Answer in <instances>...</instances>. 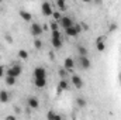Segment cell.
Segmentation results:
<instances>
[{"mask_svg":"<svg viewBox=\"0 0 121 120\" xmlns=\"http://www.w3.org/2000/svg\"><path fill=\"white\" fill-rule=\"evenodd\" d=\"M21 71H23V68H21L20 64H13L10 68H7V75H9V76H13V78L17 79V78L21 75Z\"/></svg>","mask_w":121,"mask_h":120,"instance_id":"obj_1","label":"cell"},{"mask_svg":"<svg viewBox=\"0 0 121 120\" xmlns=\"http://www.w3.org/2000/svg\"><path fill=\"white\" fill-rule=\"evenodd\" d=\"M80 32H82V27H80V24H76V23L72 27H69V28L65 30V34L68 37H78Z\"/></svg>","mask_w":121,"mask_h":120,"instance_id":"obj_2","label":"cell"},{"mask_svg":"<svg viewBox=\"0 0 121 120\" xmlns=\"http://www.w3.org/2000/svg\"><path fill=\"white\" fill-rule=\"evenodd\" d=\"M58 24H59V27H62L63 30H66V28L72 27V26L75 24V21H73V18L69 17V16H62V18L58 21Z\"/></svg>","mask_w":121,"mask_h":120,"instance_id":"obj_3","label":"cell"},{"mask_svg":"<svg viewBox=\"0 0 121 120\" xmlns=\"http://www.w3.org/2000/svg\"><path fill=\"white\" fill-rule=\"evenodd\" d=\"M31 34L35 37V38H38L42 32H44V27L39 24V23H31Z\"/></svg>","mask_w":121,"mask_h":120,"instance_id":"obj_4","label":"cell"},{"mask_svg":"<svg viewBox=\"0 0 121 120\" xmlns=\"http://www.w3.org/2000/svg\"><path fill=\"white\" fill-rule=\"evenodd\" d=\"M41 11H42V14H44L45 17L52 16V13H54V10H52V4H51L49 1H44L42 6H41Z\"/></svg>","mask_w":121,"mask_h":120,"instance_id":"obj_5","label":"cell"},{"mask_svg":"<svg viewBox=\"0 0 121 120\" xmlns=\"http://www.w3.org/2000/svg\"><path fill=\"white\" fill-rule=\"evenodd\" d=\"M37 78H39V79H47V71H45L44 66H37V68L34 69V79H37Z\"/></svg>","mask_w":121,"mask_h":120,"instance_id":"obj_6","label":"cell"},{"mask_svg":"<svg viewBox=\"0 0 121 120\" xmlns=\"http://www.w3.org/2000/svg\"><path fill=\"white\" fill-rule=\"evenodd\" d=\"M75 66H76V62H75V60H73L72 57H68L66 60L63 61V68H65L68 72H72V71L75 69Z\"/></svg>","mask_w":121,"mask_h":120,"instance_id":"obj_7","label":"cell"},{"mask_svg":"<svg viewBox=\"0 0 121 120\" xmlns=\"http://www.w3.org/2000/svg\"><path fill=\"white\" fill-rule=\"evenodd\" d=\"M96 48L100 52H103L106 50V35H101V37H99L96 40Z\"/></svg>","mask_w":121,"mask_h":120,"instance_id":"obj_8","label":"cell"},{"mask_svg":"<svg viewBox=\"0 0 121 120\" xmlns=\"http://www.w3.org/2000/svg\"><path fill=\"white\" fill-rule=\"evenodd\" d=\"M78 62H79L80 68L85 69V71H87L90 68V61H89L87 57H78Z\"/></svg>","mask_w":121,"mask_h":120,"instance_id":"obj_9","label":"cell"},{"mask_svg":"<svg viewBox=\"0 0 121 120\" xmlns=\"http://www.w3.org/2000/svg\"><path fill=\"white\" fill-rule=\"evenodd\" d=\"M72 85L76 89H82L83 88V79L79 75H72Z\"/></svg>","mask_w":121,"mask_h":120,"instance_id":"obj_10","label":"cell"},{"mask_svg":"<svg viewBox=\"0 0 121 120\" xmlns=\"http://www.w3.org/2000/svg\"><path fill=\"white\" fill-rule=\"evenodd\" d=\"M27 105L30 106L31 109H38V107H39V102H38V99L34 97V96H31V97L27 99Z\"/></svg>","mask_w":121,"mask_h":120,"instance_id":"obj_11","label":"cell"},{"mask_svg":"<svg viewBox=\"0 0 121 120\" xmlns=\"http://www.w3.org/2000/svg\"><path fill=\"white\" fill-rule=\"evenodd\" d=\"M0 102L1 103H9L10 102V95H9V92L4 89L0 90Z\"/></svg>","mask_w":121,"mask_h":120,"instance_id":"obj_12","label":"cell"},{"mask_svg":"<svg viewBox=\"0 0 121 120\" xmlns=\"http://www.w3.org/2000/svg\"><path fill=\"white\" fill-rule=\"evenodd\" d=\"M20 17L26 21V23H30L31 20H32V16H31V13L28 11H26V10H20Z\"/></svg>","mask_w":121,"mask_h":120,"instance_id":"obj_13","label":"cell"},{"mask_svg":"<svg viewBox=\"0 0 121 120\" xmlns=\"http://www.w3.org/2000/svg\"><path fill=\"white\" fill-rule=\"evenodd\" d=\"M66 89H68V81L66 79H60L59 83H58V88H56L58 93H60L62 90H66Z\"/></svg>","mask_w":121,"mask_h":120,"instance_id":"obj_14","label":"cell"},{"mask_svg":"<svg viewBox=\"0 0 121 120\" xmlns=\"http://www.w3.org/2000/svg\"><path fill=\"white\" fill-rule=\"evenodd\" d=\"M4 82H6V85H9V86H14V85H16V82H17V79H16V78H13V76L6 75V76H4Z\"/></svg>","mask_w":121,"mask_h":120,"instance_id":"obj_15","label":"cell"},{"mask_svg":"<svg viewBox=\"0 0 121 120\" xmlns=\"http://www.w3.org/2000/svg\"><path fill=\"white\" fill-rule=\"evenodd\" d=\"M78 52H79V57H87V48L85 45H78Z\"/></svg>","mask_w":121,"mask_h":120,"instance_id":"obj_16","label":"cell"},{"mask_svg":"<svg viewBox=\"0 0 121 120\" xmlns=\"http://www.w3.org/2000/svg\"><path fill=\"white\" fill-rule=\"evenodd\" d=\"M34 83H35L37 88H44V86L47 85V79H39V78H37V79H34Z\"/></svg>","mask_w":121,"mask_h":120,"instance_id":"obj_17","label":"cell"},{"mask_svg":"<svg viewBox=\"0 0 121 120\" xmlns=\"http://www.w3.org/2000/svg\"><path fill=\"white\" fill-rule=\"evenodd\" d=\"M62 40H55V38H52V45H54V48L55 50H59V48H62Z\"/></svg>","mask_w":121,"mask_h":120,"instance_id":"obj_18","label":"cell"},{"mask_svg":"<svg viewBox=\"0 0 121 120\" xmlns=\"http://www.w3.org/2000/svg\"><path fill=\"white\" fill-rule=\"evenodd\" d=\"M18 57H20L21 60H27V58H28V52H27L26 50H20V51H18Z\"/></svg>","mask_w":121,"mask_h":120,"instance_id":"obj_19","label":"cell"},{"mask_svg":"<svg viewBox=\"0 0 121 120\" xmlns=\"http://www.w3.org/2000/svg\"><path fill=\"white\" fill-rule=\"evenodd\" d=\"M52 17H54V20H55V21L58 23L60 18H62V14H60L59 10H56V11H54V13H52Z\"/></svg>","mask_w":121,"mask_h":120,"instance_id":"obj_20","label":"cell"},{"mask_svg":"<svg viewBox=\"0 0 121 120\" xmlns=\"http://www.w3.org/2000/svg\"><path fill=\"white\" fill-rule=\"evenodd\" d=\"M56 6L59 7V11H63V10L66 9V3H65L63 0H58V1H56Z\"/></svg>","mask_w":121,"mask_h":120,"instance_id":"obj_21","label":"cell"},{"mask_svg":"<svg viewBox=\"0 0 121 120\" xmlns=\"http://www.w3.org/2000/svg\"><path fill=\"white\" fill-rule=\"evenodd\" d=\"M76 103H78L79 107H85V106H86V100H85L83 97H78V99H76Z\"/></svg>","mask_w":121,"mask_h":120,"instance_id":"obj_22","label":"cell"},{"mask_svg":"<svg viewBox=\"0 0 121 120\" xmlns=\"http://www.w3.org/2000/svg\"><path fill=\"white\" fill-rule=\"evenodd\" d=\"M55 119H56V113L52 112V110H49L47 113V120H55Z\"/></svg>","mask_w":121,"mask_h":120,"instance_id":"obj_23","label":"cell"},{"mask_svg":"<svg viewBox=\"0 0 121 120\" xmlns=\"http://www.w3.org/2000/svg\"><path fill=\"white\" fill-rule=\"evenodd\" d=\"M49 28H51V31H58L59 30V24H58L56 21H52V23L49 24Z\"/></svg>","mask_w":121,"mask_h":120,"instance_id":"obj_24","label":"cell"},{"mask_svg":"<svg viewBox=\"0 0 121 120\" xmlns=\"http://www.w3.org/2000/svg\"><path fill=\"white\" fill-rule=\"evenodd\" d=\"M34 47H35L37 50H41V48H42V41L38 40V38H35V40H34Z\"/></svg>","mask_w":121,"mask_h":120,"instance_id":"obj_25","label":"cell"},{"mask_svg":"<svg viewBox=\"0 0 121 120\" xmlns=\"http://www.w3.org/2000/svg\"><path fill=\"white\" fill-rule=\"evenodd\" d=\"M52 34V38H55V40H62V34H60V31H52L51 32Z\"/></svg>","mask_w":121,"mask_h":120,"instance_id":"obj_26","label":"cell"},{"mask_svg":"<svg viewBox=\"0 0 121 120\" xmlns=\"http://www.w3.org/2000/svg\"><path fill=\"white\" fill-rule=\"evenodd\" d=\"M66 75H68V71H66L65 68H60V69H59V76H60V79H65V78H66Z\"/></svg>","mask_w":121,"mask_h":120,"instance_id":"obj_27","label":"cell"},{"mask_svg":"<svg viewBox=\"0 0 121 120\" xmlns=\"http://www.w3.org/2000/svg\"><path fill=\"white\" fill-rule=\"evenodd\" d=\"M6 74V66L4 65H0V78H3Z\"/></svg>","mask_w":121,"mask_h":120,"instance_id":"obj_28","label":"cell"},{"mask_svg":"<svg viewBox=\"0 0 121 120\" xmlns=\"http://www.w3.org/2000/svg\"><path fill=\"white\" fill-rule=\"evenodd\" d=\"M6 40H7L9 42H11V41H13V38L10 37V34H6Z\"/></svg>","mask_w":121,"mask_h":120,"instance_id":"obj_29","label":"cell"},{"mask_svg":"<svg viewBox=\"0 0 121 120\" xmlns=\"http://www.w3.org/2000/svg\"><path fill=\"white\" fill-rule=\"evenodd\" d=\"M4 120H17V119H16V116H7Z\"/></svg>","mask_w":121,"mask_h":120,"instance_id":"obj_30","label":"cell"},{"mask_svg":"<svg viewBox=\"0 0 121 120\" xmlns=\"http://www.w3.org/2000/svg\"><path fill=\"white\" fill-rule=\"evenodd\" d=\"M14 112H17V113H20V107H18V106H14Z\"/></svg>","mask_w":121,"mask_h":120,"instance_id":"obj_31","label":"cell"},{"mask_svg":"<svg viewBox=\"0 0 121 120\" xmlns=\"http://www.w3.org/2000/svg\"><path fill=\"white\" fill-rule=\"evenodd\" d=\"M55 120H63V119H62V117H60L59 115H56V119H55Z\"/></svg>","mask_w":121,"mask_h":120,"instance_id":"obj_32","label":"cell"},{"mask_svg":"<svg viewBox=\"0 0 121 120\" xmlns=\"http://www.w3.org/2000/svg\"><path fill=\"white\" fill-rule=\"evenodd\" d=\"M120 78H121V76H120Z\"/></svg>","mask_w":121,"mask_h":120,"instance_id":"obj_33","label":"cell"}]
</instances>
